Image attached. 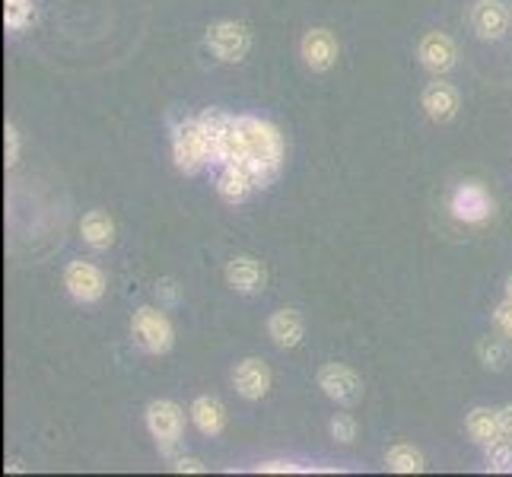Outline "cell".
<instances>
[{
    "instance_id": "cell-29",
    "label": "cell",
    "mask_w": 512,
    "mask_h": 477,
    "mask_svg": "<svg viewBox=\"0 0 512 477\" xmlns=\"http://www.w3.org/2000/svg\"><path fill=\"white\" fill-rule=\"evenodd\" d=\"M296 471H303V468L287 462V458H271V462L258 465V474H296Z\"/></svg>"
},
{
    "instance_id": "cell-14",
    "label": "cell",
    "mask_w": 512,
    "mask_h": 477,
    "mask_svg": "<svg viewBox=\"0 0 512 477\" xmlns=\"http://www.w3.org/2000/svg\"><path fill=\"white\" fill-rule=\"evenodd\" d=\"M264 280H268V274H264V264L252 255H236L226 261V284L233 287L236 293L242 296H252L258 290H264Z\"/></svg>"
},
{
    "instance_id": "cell-13",
    "label": "cell",
    "mask_w": 512,
    "mask_h": 477,
    "mask_svg": "<svg viewBox=\"0 0 512 477\" xmlns=\"http://www.w3.org/2000/svg\"><path fill=\"white\" fill-rule=\"evenodd\" d=\"M420 105H423V112H427L430 121H436V125H446V121H452L458 115V105H462V99H458V90L452 83L433 80V83H427V90H423Z\"/></svg>"
},
{
    "instance_id": "cell-25",
    "label": "cell",
    "mask_w": 512,
    "mask_h": 477,
    "mask_svg": "<svg viewBox=\"0 0 512 477\" xmlns=\"http://www.w3.org/2000/svg\"><path fill=\"white\" fill-rule=\"evenodd\" d=\"M328 430H331V436L338 439V443H344V446H350L353 439H357V420H353L350 414H334L331 417V423H328Z\"/></svg>"
},
{
    "instance_id": "cell-6",
    "label": "cell",
    "mask_w": 512,
    "mask_h": 477,
    "mask_svg": "<svg viewBox=\"0 0 512 477\" xmlns=\"http://www.w3.org/2000/svg\"><path fill=\"white\" fill-rule=\"evenodd\" d=\"M207 48L226 64H239L245 61L252 48V35L242 23L236 20H220V23H210L207 26Z\"/></svg>"
},
{
    "instance_id": "cell-5",
    "label": "cell",
    "mask_w": 512,
    "mask_h": 477,
    "mask_svg": "<svg viewBox=\"0 0 512 477\" xmlns=\"http://www.w3.org/2000/svg\"><path fill=\"white\" fill-rule=\"evenodd\" d=\"M147 430L156 439L160 452L172 455V449L179 446V439L185 433V411L175 401H166V398L150 401V408H147Z\"/></svg>"
},
{
    "instance_id": "cell-4",
    "label": "cell",
    "mask_w": 512,
    "mask_h": 477,
    "mask_svg": "<svg viewBox=\"0 0 512 477\" xmlns=\"http://www.w3.org/2000/svg\"><path fill=\"white\" fill-rule=\"evenodd\" d=\"M201 128L210 140V150H214V163H239V128H236V115H226L223 109H204L198 115Z\"/></svg>"
},
{
    "instance_id": "cell-28",
    "label": "cell",
    "mask_w": 512,
    "mask_h": 477,
    "mask_svg": "<svg viewBox=\"0 0 512 477\" xmlns=\"http://www.w3.org/2000/svg\"><path fill=\"white\" fill-rule=\"evenodd\" d=\"M156 299H160V306H175L179 303V284H175L172 277H163L160 284H156Z\"/></svg>"
},
{
    "instance_id": "cell-26",
    "label": "cell",
    "mask_w": 512,
    "mask_h": 477,
    "mask_svg": "<svg viewBox=\"0 0 512 477\" xmlns=\"http://www.w3.org/2000/svg\"><path fill=\"white\" fill-rule=\"evenodd\" d=\"M20 150H23L20 131H16V125H7V128H4V159H7V166H10V169H13L16 163H20Z\"/></svg>"
},
{
    "instance_id": "cell-30",
    "label": "cell",
    "mask_w": 512,
    "mask_h": 477,
    "mask_svg": "<svg viewBox=\"0 0 512 477\" xmlns=\"http://www.w3.org/2000/svg\"><path fill=\"white\" fill-rule=\"evenodd\" d=\"M172 471L175 474H204V462L201 458H194V455H182V458H175L172 462Z\"/></svg>"
},
{
    "instance_id": "cell-33",
    "label": "cell",
    "mask_w": 512,
    "mask_h": 477,
    "mask_svg": "<svg viewBox=\"0 0 512 477\" xmlns=\"http://www.w3.org/2000/svg\"><path fill=\"white\" fill-rule=\"evenodd\" d=\"M506 299H512V274L506 277Z\"/></svg>"
},
{
    "instance_id": "cell-2",
    "label": "cell",
    "mask_w": 512,
    "mask_h": 477,
    "mask_svg": "<svg viewBox=\"0 0 512 477\" xmlns=\"http://www.w3.org/2000/svg\"><path fill=\"white\" fill-rule=\"evenodd\" d=\"M172 159H175V169L185 175H198L207 163H214V150H210V140L198 118H185L175 125Z\"/></svg>"
},
{
    "instance_id": "cell-31",
    "label": "cell",
    "mask_w": 512,
    "mask_h": 477,
    "mask_svg": "<svg viewBox=\"0 0 512 477\" xmlns=\"http://www.w3.org/2000/svg\"><path fill=\"white\" fill-rule=\"evenodd\" d=\"M500 433L506 439H512V401L506 404V408H500Z\"/></svg>"
},
{
    "instance_id": "cell-16",
    "label": "cell",
    "mask_w": 512,
    "mask_h": 477,
    "mask_svg": "<svg viewBox=\"0 0 512 477\" xmlns=\"http://www.w3.org/2000/svg\"><path fill=\"white\" fill-rule=\"evenodd\" d=\"M471 26L474 32L481 35V39H490L497 42L506 35L509 29V10L503 0H478V4L471 7Z\"/></svg>"
},
{
    "instance_id": "cell-9",
    "label": "cell",
    "mask_w": 512,
    "mask_h": 477,
    "mask_svg": "<svg viewBox=\"0 0 512 477\" xmlns=\"http://www.w3.org/2000/svg\"><path fill=\"white\" fill-rule=\"evenodd\" d=\"M319 388L338 404H353V401H360V395H363L360 376L344 363H325L319 369Z\"/></svg>"
},
{
    "instance_id": "cell-15",
    "label": "cell",
    "mask_w": 512,
    "mask_h": 477,
    "mask_svg": "<svg viewBox=\"0 0 512 477\" xmlns=\"http://www.w3.org/2000/svg\"><path fill=\"white\" fill-rule=\"evenodd\" d=\"M233 385H236V392L245 401H261L264 395H268V388H271V369H268V363L258 360V357L242 360L236 366V373H233Z\"/></svg>"
},
{
    "instance_id": "cell-12",
    "label": "cell",
    "mask_w": 512,
    "mask_h": 477,
    "mask_svg": "<svg viewBox=\"0 0 512 477\" xmlns=\"http://www.w3.org/2000/svg\"><path fill=\"white\" fill-rule=\"evenodd\" d=\"M258 188V179L252 175L249 166L242 163H226L217 172V194L226 204H245L252 198V191Z\"/></svg>"
},
{
    "instance_id": "cell-17",
    "label": "cell",
    "mask_w": 512,
    "mask_h": 477,
    "mask_svg": "<svg viewBox=\"0 0 512 477\" xmlns=\"http://www.w3.org/2000/svg\"><path fill=\"white\" fill-rule=\"evenodd\" d=\"M303 334H306V322H303V315H299L296 309H277L271 312L268 318V338L277 344V347H296L299 341H303Z\"/></svg>"
},
{
    "instance_id": "cell-10",
    "label": "cell",
    "mask_w": 512,
    "mask_h": 477,
    "mask_svg": "<svg viewBox=\"0 0 512 477\" xmlns=\"http://www.w3.org/2000/svg\"><path fill=\"white\" fill-rule=\"evenodd\" d=\"M299 51H303V61H306L309 70H315V74H325V70H331L334 64H338L341 45H338V39H334V32L309 29L303 35V45H299Z\"/></svg>"
},
{
    "instance_id": "cell-8",
    "label": "cell",
    "mask_w": 512,
    "mask_h": 477,
    "mask_svg": "<svg viewBox=\"0 0 512 477\" xmlns=\"http://www.w3.org/2000/svg\"><path fill=\"white\" fill-rule=\"evenodd\" d=\"M105 274L90 261H70L64 268V290L77 299V303H99L105 296Z\"/></svg>"
},
{
    "instance_id": "cell-24",
    "label": "cell",
    "mask_w": 512,
    "mask_h": 477,
    "mask_svg": "<svg viewBox=\"0 0 512 477\" xmlns=\"http://www.w3.org/2000/svg\"><path fill=\"white\" fill-rule=\"evenodd\" d=\"M35 20V4L32 0H4V26L10 32H23Z\"/></svg>"
},
{
    "instance_id": "cell-1",
    "label": "cell",
    "mask_w": 512,
    "mask_h": 477,
    "mask_svg": "<svg viewBox=\"0 0 512 477\" xmlns=\"http://www.w3.org/2000/svg\"><path fill=\"white\" fill-rule=\"evenodd\" d=\"M239 128V163L249 166L258 179V188H268L280 169H284V134H280L271 121L255 115H236Z\"/></svg>"
},
{
    "instance_id": "cell-19",
    "label": "cell",
    "mask_w": 512,
    "mask_h": 477,
    "mask_svg": "<svg viewBox=\"0 0 512 477\" xmlns=\"http://www.w3.org/2000/svg\"><path fill=\"white\" fill-rule=\"evenodd\" d=\"M80 236L96 252L112 249L115 245V220L105 214V210H90V214L80 220Z\"/></svg>"
},
{
    "instance_id": "cell-18",
    "label": "cell",
    "mask_w": 512,
    "mask_h": 477,
    "mask_svg": "<svg viewBox=\"0 0 512 477\" xmlns=\"http://www.w3.org/2000/svg\"><path fill=\"white\" fill-rule=\"evenodd\" d=\"M191 423L198 427L204 436H220L226 430V408H223V401L214 398V395H201V398H194L191 404Z\"/></svg>"
},
{
    "instance_id": "cell-32",
    "label": "cell",
    "mask_w": 512,
    "mask_h": 477,
    "mask_svg": "<svg viewBox=\"0 0 512 477\" xmlns=\"http://www.w3.org/2000/svg\"><path fill=\"white\" fill-rule=\"evenodd\" d=\"M7 471H23V462H20V458H10V462H7Z\"/></svg>"
},
{
    "instance_id": "cell-3",
    "label": "cell",
    "mask_w": 512,
    "mask_h": 477,
    "mask_svg": "<svg viewBox=\"0 0 512 477\" xmlns=\"http://www.w3.org/2000/svg\"><path fill=\"white\" fill-rule=\"evenodd\" d=\"M131 341L150 353V357H160V353H169L175 344V328L166 318L163 309L156 306H140L131 318Z\"/></svg>"
},
{
    "instance_id": "cell-23",
    "label": "cell",
    "mask_w": 512,
    "mask_h": 477,
    "mask_svg": "<svg viewBox=\"0 0 512 477\" xmlns=\"http://www.w3.org/2000/svg\"><path fill=\"white\" fill-rule=\"evenodd\" d=\"M484 465L490 474H512V439L500 436L487 446Z\"/></svg>"
},
{
    "instance_id": "cell-27",
    "label": "cell",
    "mask_w": 512,
    "mask_h": 477,
    "mask_svg": "<svg viewBox=\"0 0 512 477\" xmlns=\"http://www.w3.org/2000/svg\"><path fill=\"white\" fill-rule=\"evenodd\" d=\"M493 325H497L503 338H512V299H503V303L493 309Z\"/></svg>"
},
{
    "instance_id": "cell-22",
    "label": "cell",
    "mask_w": 512,
    "mask_h": 477,
    "mask_svg": "<svg viewBox=\"0 0 512 477\" xmlns=\"http://www.w3.org/2000/svg\"><path fill=\"white\" fill-rule=\"evenodd\" d=\"M478 357L487 369H493V373H503V369L509 366V357H512L509 338H484L478 344Z\"/></svg>"
},
{
    "instance_id": "cell-21",
    "label": "cell",
    "mask_w": 512,
    "mask_h": 477,
    "mask_svg": "<svg viewBox=\"0 0 512 477\" xmlns=\"http://www.w3.org/2000/svg\"><path fill=\"white\" fill-rule=\"evenodd\" d=\"M385 468L395 474H420L427 468V458H423V452L411 443H395L385 452Z\"/></svg>"
},
{
    "instance_id": "cell-20",
    "label": "cell",
    "mask_w": 512,
    "mask_h": 477,
    "mask_svg": "<svg viewBox=\"0 0 512 477\" xmlns=\"http://www.w3.org/2000/svg\"><path fill=\"white\" fill-rule=\"evenodd\" d=\"M465 430L468 436L474 439V443H481V446H490L493 439H500V411H493V408H474L465 420Z\"/></svg>"
},
{
    "instance_id": "cell-11",
    "label": "cell",
    "mask_w": 512,
    "mask_h": 477,
    "mask_svg": "<svg viewBox=\"0 0 512 477\" xmlns=\"http://www.w3.org/2000/svg\"><path fill=\"white\" fill-rule=\"evenodd\" d=\"M417 58H420V64L430 70V74H449V70L455 67V61H458V48H455V42L449 39L446 32H427L420 39V45H417Z\"/></svg>"
},
{
    "instance_id": "cell-7",
    "label": "cell",
    "mask_w": 512,
    "mask_h": 477,
    "mask_svg": "<svg viewBox=\"0 0 512 477\" xmlns=\"http://www.w3.org/2000/svg\"><path fill=\"white\" fill-rule=\"evenodd\" d=\"M452 217L458 223L478 226L493 217V198L481 182H462L452 194Z\"/></svg>"
}]
</instances>
